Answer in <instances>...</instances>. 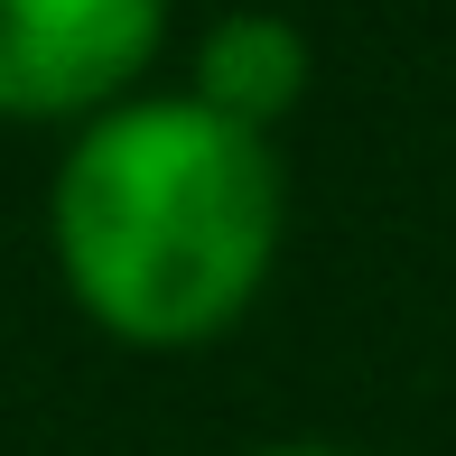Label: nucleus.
Segmentation results:
<instances>
[{
  "label": "nucleus",
  "instance_id": "1",
  "mask_svg": "<svg viewBox=\"0 0 456 456\" xmlns=\"http://www.w3.org/2000/svg\"><path fill=\"white\" fill-rule=\"evenodd\" d=\"M280 168L261 131L215 102H131L75 140L56 177V252L102 326L121 336H205L271 271Z\"/></svg>",
  "mask_w": 456,
  "mask_h": 456
},
{
  "label": "nucleus",
  "instance_id": "2",
  "mask_svg": "<svg viewBox=\"0 0 456 456\" xmlns=\"http://www.w3.org/2000/svg\"><path fill=\"white\" fill-rule=\"evenodd\" d=\"M159 0H0V112H66L150 56Z\"/></svg>",
  "mask_w": 456,
  "mask_h": 456
},
{
  "label": "nucleus",
  "instance_id": "3",
  "mask_svg": "<svg viewBox=\"0 0 456 456\" xmlns=\"http://www.w3.org/2000/svg\"><path fill=\"white\" fill-rule=\"evenodd\" d=\"M289 94H298V37L280 19H224L215 47H205V94L196 102H215L242 131H261Z\"/></svg>",
  "mask_w": 456,
  "mask_h": 456
},
{
  "label": "nucleus",
  "instance_id": "4",
  "mask_svg": "<svg viewBox=\"0 0 456 456\" xmlns=\"http://www.w3.org/2000/svg\"><path fill=\"white\" fill-rule=\"evenodd\" d=\"M280 456H326V447H280Z\"/></svg>",
  "mask_w": 456,
  "mask_h": 456
}]
</instances>
